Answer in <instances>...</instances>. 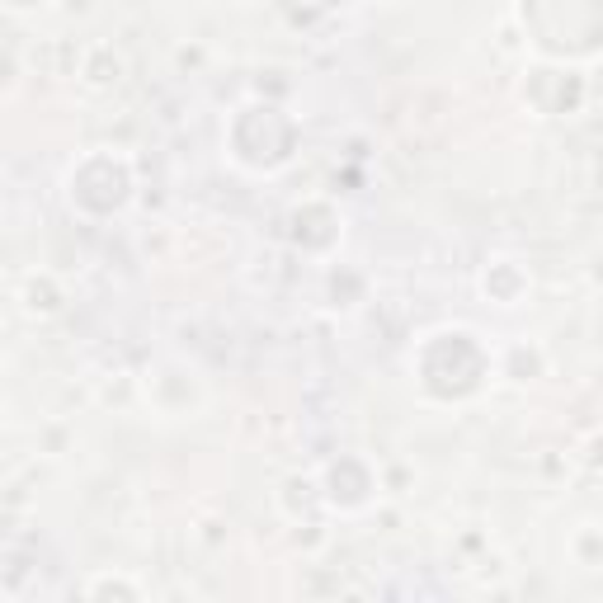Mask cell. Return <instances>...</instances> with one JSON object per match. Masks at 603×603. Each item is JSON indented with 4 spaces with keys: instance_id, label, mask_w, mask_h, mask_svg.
Segmentation results:
<instances>
[{
    "instance_id": "6da1fadb",
    "label": "cell",
    "mask_w": 603,
    "mask_h": 603,
    "mask_svg": "<svg viewBox=\"0 0 603 603\" xmlns=\"http://www.w3.org/2000/svg\"><path fill=\"white\" fill-rule=\"evenodd\" d=\"M104 589L109 594H142L137 585H123V580H95V585H85V594H104Z\"/></svg>"
}]
</instances>
